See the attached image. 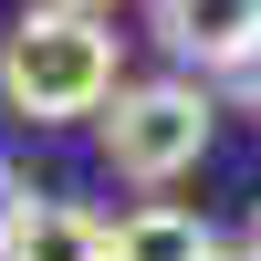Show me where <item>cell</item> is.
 <instances>
[{"mask_svg": "<svg viewBox=\"0 0 261 261\" xmlns=\"http://www.w3.org/2000/svg\"><path fill=\"white\" fill-rule=\"evenodd\" d=\"M146 21H157V42L178 63H199L220 84L261 53V0H146Z\"/></svg>", "mask_w": 261, "mask_h": 261, "instance_id": "obj_3", "label": "cell"}, {"mask_svg": "<svg viewBox=\"0 0 261 261\" xmlns=\"http://www.w3.org/2000/svg\"><path fill=\"white\" fill-rule=\"evenodd\" d=\"M105 261H230V251H220V230H209L199 209L146 199V209H125V220H105Z\"/></svg>", "mask_w": 261, "mask_h": 261, "instance_id": "obj_4", "label": "cell"}, {"mask_svg": "<svg viewBox=\"0 0 261 261\" xmlns=\"http://www.w3.org/2000/svg\"><path fill=\"white\" fill-rule=\"evenodd\" d=\"M209 125H220L209 84L167 73V84H115V105L94 115V146H105V167H115V178L167 188V178H188V167L209 157Z\"/></svg>", "mask_w": 261, "mask_h": 261, "instance_id": "obj_2", "label": "cell"}, {"mask_svg": "<svg viewBox=\"0 0 261 261\" xmlns=\"http://www.w3.org/2000/svg\"><path fill=\"white\" fill-rule=\"evenodd\" d=\"M115 32L105 21H73V11H21L0 32V105L32 125H73V115H105L115 105Z\"/></svg>", "mask_w": 261, "mask_h": 261, "instance_id": "obj_1", "label": "cell"}, {"mask_svg": "<svg viewBox=\"0 0 261 261\" xmlns=\"http://www.w3.org/2000/svg\"><path fill=\"white\" fill-rule=\"evenodd\" d=\"M251 261H261V209H251Z\"/></svg>", "mask_w": 261, "mask_h": 261, "instance_id": "obj_9", "label": "cell"}, {"mask_svg": "<svg viewBox=\"0 0 261 261\" xmlns=\"http://www.w3.org/2000/svg\"><path fill=\"white\" fill-rule=\"evenodd\" d=\"M230 94H241V105H251V115H261V53L241 63V73H230Z\"/></svg>", "mask_w": 261, "mask_h": 261, "instance_id": "obj_7", "label": "cell"}, {"mask_svg": "<svg viewBox=\"0 0 261 261\" xmlns=\"http://www.w3.org/2000/svg\"><path fill=\"white\" fill-rule=\"evenodd\" d=\"M0 261H105V220L73 209V199H32V220L11 230Z\"/></svg>", "mask_w": 261, "mask_h": 261, "instance_id": "obj_5", "label": "cell"}, {"mask_svg": "<svg viewBox=\"0 0 261 261\" xmlns=\"http://www.w3.org/2000/svg\"><path fill=\"white\" fill-rule=\"evenodd\" d=\"M21 220H32V178L0 157V251H11V230H21Z\"/></svg>", "mask_w": 261, "mask_h": 261, "instance_id": "obj_6", "label": "cell"}, {"mask_svg": "<svg viewBox=\"0 0 261 261\" xmlns=\"http://www.w3.org/2000/svg\"><path fill=\"white\" fill-rule=\"evenodd\" d=\"M42 11H73V21H105L115 0H42Z\"/></svg>", "mask_w": 261, "mask_h": 261, "instance_id": "obj_8", "label": "cell"}]
</instances>
